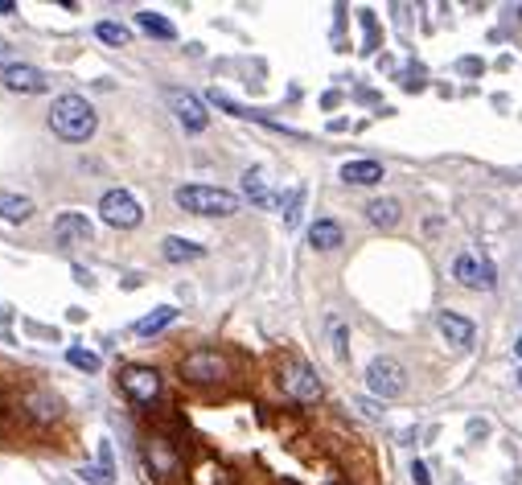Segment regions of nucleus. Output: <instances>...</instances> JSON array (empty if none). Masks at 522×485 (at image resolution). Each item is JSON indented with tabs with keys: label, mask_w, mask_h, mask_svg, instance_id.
<instances>
[{
	"label": "nucleus",
	"mask_w": 522,
	"mask_h": 485,
	"mask_svg": "<svg viewBox=\"0 0 522 485\" xmlns=\"http://www.w3.org/2000/svg\"><path fill=\"white\" fill-rule=\"evenodd\" d=\"M50 128H54V136H62L66 145H82V140L95 136L99 115H95V107L82 99V95H58L54 107H50Z\"/></svg>",
	"instance_id": "nucleus-1"
},
{
	"label": "nucleus",
	"mask_w": 522,
	"mask_h": 485,
	"mask_svg": "<svg viewBox=\"0 0 522 485\" xmlns=\"http://www.w3.org/2000/svg\"><path fill=\"white\" fill-rule=\"evenodd\" d=\"M182 210L190 215H202V218H230L238 215V198L230 190H218V185H182L173 193Z\"/></svg>",
	"instance_id": "nucleus-2"
},
{
	"label": "nucleus",
	"mask_w": 522,
	"mask_h": 485,
	"mask_svg": "<svg viewBox=\"0 0 522 485\" xmlns=\"http://www.w3.org/2000/svg\"><path fill=\"white\" fill-rule=\"evenodd\" d=\"M99 218L107 226H115V231H132V226H140L144 210H140V202L128 190H107L99 198Z\"/></svg>",
	"instance_id": "nucleus-3"
},
{
	"label": "nucleus",
	"mask_w": 522,
	"mask_h": 485,
	"mask_svg": "<svg viewBox=\"0 0 522 485\" xmlns=\"http://www.w3.org/2000/svg\"><path fill=\"white\" fill-rule=\"evenodd\" d=\"M366 387H370L378 399H395L408 391V374H403V366H399L395 358H375L366 366Z\"/></svg>",
	"instance_id": "nucleus-4"
},
{
	"label": "nucleus",
	"mask_w": 522,
	"mask_h": 485,
	"mask_svg": "<svg viewBox=\"0 0 522 485\" xmlns=\"http://www.w3.org/2000/svg\"><path fill=\"white\" fill-rule=\"evenodd\" d=\"M280 387H284V395L296 399V403H317L321 399V379L313 374V366H284V374H280Z\"/></svg>",
	"instance_id": "nucleus-5"
},
{
	"label": "nucleus",
	"mask_w": 522,
	"mask_h": 485,
	"mask_svg": "<svg viewBox=\"0 0 522 485\" xmlns=\"http://www.w3.org/2000/svg\"><path fill=\"white\" fill-rule=\"evenodd\" d=\"M120 387H124L128 399H136V403H152L160 395V374L152 366H124L120 371Z\"/></svg>",
	"instance_id": "nucleus-6"
},
{
	"label": "nucleus",
	"mask_w": 522,
	"mask_h": 485,
	"mask_svg": "<svg viewBox=\"0 0 522 485\" xmlns=\"http://www.w3.org/2000/svg\"><path fill=\"white\" fill-rule=\"evenodd\" d=\"M169 107H173V115L182 120L185 132H202V128L210 124V112H206V103L198 99V95H190V90H169Z\"/></svg>",
	"instance_id": "nucleus-7"
},
{
	"label": "nucleus",
	"mask_w": 522,
	"mask_h": 485,
	"mask_svg": "<svg viewBox=\"0 0 522 485\" xmlns=\"http://www.w3.org/2000/svg\"><path fill=\"white\" fill-rule=\"evenodd\" d=\"M0 82H4L12 95H42V90L50 87L46 74H42L37 66H29V62H12V66L0 74Z\"/></svg>",
	"instance_id": "nucleus-8"
},
{
	"label": "nucleus",
	"mask_w": 522,
	"mask_h": 485,
	"mask_svg": "<svg viewBox=\"0 0 522 485\" xmlns=\"http://www.w3.org/2000/svg\"><path fill=\"white\" fill-rule=\"evenodd\" d=\"M453 276L456 284H465V288H477V293H489L494 288V268L481 260H473V255H456L453 260Z\"/></svg>",
	"instance_id": "nucleus-9"
},
{
	"label": "nucleus",
	"mask_w": 522,
	"mask_h": 485,
	"mask_svg": "<svg viewBox=\"0 0 522 485\" xmlns=\"http://www.w3.org/2000/svg\"><path fill=\"white\" fill-rule=\"evenodd\" d=\"M182 374L185 379H193V383H214V379L227 374V362L218 358L214 350H198V354H190V358L182 362Z\"/></svg>",
	"instance_id": "nucleus-10"
},
{
	"label": "nucleus",
	"mask_w": 522,
	"mask_h": 485,
	"mask_svg": "<svg viewBox=\"0 0 522 485\" xmlns=\"http://www.w3.org/2000/svg\"><path fill=\"white\" fill-rule=\"evenodd\" d=\"M54 239L58 247H79V243H91V223H87V215H74V210H66V215L54 218Z\"/></svg>",
	"instance_id": "nucleus-11"
},
{
	"label": "nucleus",
	"mask_w": 522,
	"mask_h": 485,
	"mask_svg": "<svg viewBox=\"0 0 522 485\" xmlns=\"http://www.w3.org/2000/svg\"><path fill=\"white\" fill-rule=\"evenodd\" d=\"M341 181L346 185H378L383 181V165L378 160H346L341 165Z\"/></svg>",
	"instance_id": "nucleus-12"
},
{
	"label": "nucleus",
	"mask_w": 522,
	"mask_h": 485,
	"mask_svg": "<svg viewBox=\"0 0 522 485\" xmlns=\"http://www.w3.org/2000/svg\"><path fill=\"white\" fill-rule=\"evenodd\" d=\"M436 325H440V333L448 341H453V346H473V321H469V317H456V313H440L436 317Z\"/></svg>",
	"instance_id": "nucleus-13"
},
{
	"label": "nucleus",
	"mask_w": 522,
	"mask_h": 485,
	"mask_svg": "<svg viewBox=\"0 0 522 485\" xmlns=\"http://www.w3.org/2000/svg\"><path fill=\"white\" fill-rule=\"evenodd\" d=\"M160 255H165L169 263H190V260H202L206 247L202 243H190V239H182V235H169L165 243H160Z\"/></svg>",
	"instance_id": "nucleus-14"
},
{
	"label": "nucleus",
	"mask_w": 522,
	"mask_h": 485,
	"mask_svg": "<svg viewBox=\"0 0 522 485\" xmlns=\"http://www.w3.org/2000/svg\"><path fill=\"white\" fill-rule=\"evenodd\" d=\"M82 485H115V465H112V449H99V465H82L79 469Z\"/></svg>",
	"instance_id": "nucleus-15"
},
{
	"label": "nucleus",
	"mask_w": 522,
	"mask_h": 485,
	"mask_svg": "<svg viewBox=\"0 0 522 485\" xmlns=\"http://www.w3.org/2000/svg\"><path fill=\"white\" fill-rule=\"evenodd\" d=\"M308 243L313 251H338L341 247V226L333 218H317V223L308 226Z\"/></svg>",
	"instance_id": "nucleus-16"
},
{
	"label": "nucleus",
	"mask_w": 522,
	"mask_h": 485,
	"mask_svg": "<svg viewBox=\"0 0 522 485\" xmlns=\"http://www.w3.org/2000/svg\"><path fill=\"white\" fill-rule=\"evenodd\" d=\"M173 321H177V309H173V305H160V309H152L148 317H140L136 325H132V333H136V338H157L160 329L173 325Z\"/></svg>",
	"instance_id": "nucleus-17"
},
{
	"label": "nucleus",
	"mask_w": 522,
	"mask_h": 485,
	"mask_svg": "<svg viewBox=\"0 0 522 485\" xmlns=\"http://www.w3.org/2000/svg\"><path fill=\"white\" fill-rule=\"evenodd\" d=\"M37 206L21 193H0V223H29Z\"/></svg>",
	"instance_id": "nucleus-18"
},
{
	"label": "nucleus",
	"mask_w": 522,
	"mask_h": 485,
	"mask_svg": "<svg viewBox=\"0 0 522 485\" xmlns=\"http://www.w3.org/2000/svg\"><path fill=\"white\" fill-rule=\"evenodd\" d=\"M243 190H247V198L255 206H280V198L268 190V173H263V169H247V173H243Z\"/></svg>",
	"instance_id": "nucleus-19"
},
{
	"label": "nucleus",
	"mask_w": 522,
	"mask_h": 485,
	"mask_svg": "<svg viewBox=\"0 0 522 485\" xmlns=\"http://www.w3.org/2000/svg\"><path fill=\"white\" fill-rule=\"evenodd\" d=\"M366 218L375 226H395L399 223V202L395 198H375V202L366 206Z\"/></svg>",
	"instance_id": "nucleus-20"
},
{
	"label": "nucleus",
	"mask_w": 522,
	"mask_h": 485,
	"mask_svg": "<svg viewBox=\"0 0 522 485\" xmlns=\"http://www.w3.org/2000/svg\"><path fill=\"white\" fill-rule=\"evenodd\" d=\"M136 25L144 29V34L160 37V42H173V37H177V29H173L165 17H157V12H136Z\"/></svg>",
	"instance_id": "nucleus-21"
},
{
	"label": "nucleus",
	"mask_w": 522,
	"mask_h": 485,
	"mask_svg": "<svg viewBox=\"0 0 522 485\" xmlns=\"http://www.w3.org/2000/svg\"><path fill=\"white\" fill-rule=\"evenodd\" d=\"M95 37H99V42H107V45H128V42H132V29H128V25H120V21H99V25H95Z\"/></svg>",
	"instance_id": "nucleus-22"
},
{
	"label": "nucleus",
	"mask_w": 522,
	"mask_h": 485,
	"mask_svg": "<svg viewBox=\"0 0 522 485\" xmlns=\"http://www.w3.org/2000/svg\"><path fill=\"white\" fill-rule=\"evenodd\" d=\"M66 362H70V366H79V371H87V374H99V366H103L99 354L82 350V346H70V350H66Z\"/></svg>",
	"instance_id": "nucleus-23"
},
{
	"label": "nucleus",
	"mask_w": 522,
	"mask_h": 485,
	"mask_svg": "<svg viewBox=\"0 0 522 485\" xmlns=\"http://www.w3.org/2000/svg\"><path fill=\"white\" fill-rule=\"evenodd\" d=\"M280 206H284V226H296L300 223V206H305V190H300V185L288 190L284 198H280Z\"/></svg>",
	"instance_id": "nucleus-24"
},
{
	"label": "nucleus",
	"mask_w": 522,
	"mask_h": 485,
	"mask_svg": "<svg viewBox=\"0 0 522 485\" xmlns=\"http://www.w3.org/2000/svg\"><path fill=\"white\" fill-rule=\"evenodd\" d=\"M330 333H333V350H338V358H346V329H341V321H330Z\"/></svg>",
	"instance_id": "nucleus-25"
},
{
	"label": "nucleus",
	"mask_w": 522,
	"mask_h": 485,
	"mask_svg": "<svg viewBox=\"0 0 522 485\" xmlns=\"http://www.w3.org/2000/svg\"><path fill=\"white\" fill-rule=\"evenodd\" d=\"M456 70H461V74H481V58H461V62H456Z\"/></svg>",
	"instance_id": "nucleus-26"
},
{
	"label": "nucleus",
	"mask_w": 522,
	"mask_h": 485,
	"mask_svg": "<svg viewBox=\"0 0 522 485\" xmlns=\"http://www.w3.org/2000/svg\"><path fill=\"white\" fill-rule=\"evenodd\" d=\"M411 477H416V485H432L428 465H424V461H416V465H411Z\"/></svg>",
	"instance_id": "nucleus-27"
},
{
	"label": "nucleus",
	"mask_w": 522,
	"mask_h": 485,
	"mask_svg": "<svg viewBox=\"0 0 522 485\" xmlns=\"http://www.w3.org/2000/svg\"><path fill=\"white\" fill-rule=\"evenodd\" d=\"M12 66V50H9V45H4V42H0V74H4V70H9Z\"/></svg>",
	"instance_id": "nucleus-28"
},
{
	"label": "nucleus",
	"mask_w": 522,
	"mask_h": 485,
	"mask_svg": "<svg viewBox=\"0 0 522 485\" xmlns=\"http://www.w3.org/2000/svg\"><path fill=\"white\" fill-rule=\"evenodd\" d=\"M0 12H12V0H0Z\"/></svg>",
	"instance_id": "nucleus-29"
},
{
	"label": "nucleus",
	"mask_w": 522,
	"mask_h": 485,
	"mask_svg": "<svg viewBox=\"0 0 522 485\" xmlns=\"http://www.w3.org/2000/svg\"><path fill=\"white\" fill-rule=\"evenodd\" d=\"M514 350H518V358H522V338H518V346H514Z\"/></svg>",
	"instance_id": "nucleus-30"
},
{
	"label": "nucleus",
	"mask_w": 522,
	"mask_h": 485,
	"mask_svg": "<svg viewBox=\"0 0 522 485\" xmlns=\"http://www.w3.org/2000/svg\"><path fill=\"white\" fill-rule=\"evenodd\" d=\"M518 387H522V371H518Z\"/></svg>",
	"instance_id": "nucleus-31"
}]
</instances>
